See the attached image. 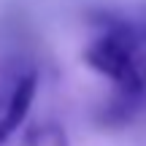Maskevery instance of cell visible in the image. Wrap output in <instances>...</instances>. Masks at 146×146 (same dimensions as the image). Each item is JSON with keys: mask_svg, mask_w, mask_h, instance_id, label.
<instances>
[{"mask_svg": "<svg viewBox=\"0 0 146 146\" xmlns=\"http://www.w3.org/2000/svg\"><path fill=\"white\" fill-rule=\"evenodd\" d=\"M84 62L116 92L146 95V5L106 8L92 16V38L84 46Z\"/></svg>", "mask_w": 146, "mask_h": 146, "instance_id": "1", "label": "cell"}, {"mask_svg": "<svg viewBox=\"0 0 146 146\" xmlns=\"http://www.w3.org/2000/svg\"><path fill=\"white\" fill-rule=\"evenodd\" d=\"M38 84L41 73L30 57L16 52L0 57V146H5L19 127H25Z\"/></svg>", "mask_w": 146, "mask_h": 146, "instance_id": "2", "label": "cell"}, {"mask_svg": "<svg viewBox=\"0 0 146 146\" xmlns=\"http://www.w3.org/2000/svg\"><path fill=\"white\" fill-rule=\"evenodd\" d=\"M16 146H70V138L60 122H33L22 130Z\"/></svg>", "mask_w": 146, "mask_h": 146, "instance_id": "3", "label": "cell"}, {"mask_svg": "<svg viewBox=\"0 0 146 146\" xmlns=\"http://www.w3.org/2000/svg\"><path fill=\"white\" fill-rule=\"evenodd\" d=\"M143 98H146V95H143Z\"/></svg>", "mask_w": 146, "mask_h": 146, "instance_id": "4", "label": "cell"}]
</instances>
